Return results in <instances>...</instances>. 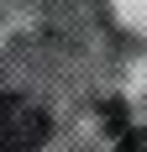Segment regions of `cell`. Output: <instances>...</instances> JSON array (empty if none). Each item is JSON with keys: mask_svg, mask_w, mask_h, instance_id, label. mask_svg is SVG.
I'll use <instances>...</instances> for the list:
<instances>
[{"mask_svg": "<svg viewBox=\"0 0 147 152\" xmlns=\"http://www.w3.org/2000/svg\"><path fill=\"white\" fill-rule=\"evenodd\" d=\"M53 137V115L26 94L0 89V152H37Z\"/></svg>", "mask_w": 147, "mask_h": 152, "instance_id": "1", "label": "cell"}, {"mask_svg": "<svg viewBox=\"0 0 147 152\" xmlns=\"http://www.w3.org/2000/svg\"><path fill=\"white\" fill-rule=\"evenodd\" d=\"M116 152H147V137L137 131V126H126V131H121V147H116Z\"/></svg>", "mask_w": 147, "mask_h": 152, "instance_id": "2", "label": "cell"}]
</instances>
